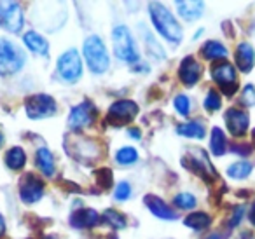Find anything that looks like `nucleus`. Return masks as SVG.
Here are the masks:
<instances>
[{
    "instance_id": "nucleus-7",
    "label": "nucleus",
    "mask_w": 255,
    "mask_h": 239,
    "mask_svg": "<svg viewBox=\"0 0 255 239\" xmlns=\"http://www.w3.org/2000/svg\"><path fill=\"white\" fill-rule=\"evenodd\" d=\"M25 110H26V116H28L30 119L39 120V119L53 117L58 110V105H56V102H54L53 96L33 95V96H30V98H26Z\"/></svg>"
},
{
    "instance_id": "nucleus-30",
    "label": "nucleus",
    "mask_w": 255,
    "mask_h": 239,
    "mask_svg": "<svg viewBox=\"0 0 255 239\" xmlns=\"http://www.w3.org/2000/svg\"><path fill=\"white\" fill-rule=\"evenodd\" d=\"M116 161L123 166L135 164V162L138 161V152H136V148H133V147H123L117 150Z\"/></svg>"
},
{
    "instance_id": "nucleus-21",
    "label": "nucleus",
    "mask_w": 255,
    "mask_h": 239,
    "mask_svg": "<svg viewBox=\"0 0 255 239\" xmlns=\"http://www.w3.org/2000/svg\"><path fill=\"white\" fill-rule=\"evenodd\" d=\"M23 42L32 53L39 54V56H47L49 54V42L44 39L40 33L37 32H26L23 37Z\"/></svg>"
},
{
    "instance_id": "nucleus-5",
    "label": "nucleus",
    "mask_w": 255,
    "mask_h": 239,
    "mask_svg": "<svg viewBox=\"0 0 255 239\" xmlns=\"http://www.w3.org/2000/svg\"><path fill=\"white\" fill-rule=\"evenodd\" d=\"M182 164H184L189 171L194 173V175L201 176L205 182H213V180L219 176L215 168H213V164L210 162L206 152L201 150V148H191V150L182 157Z\"/></svg>"
},
{
    "instance_id": "nucleus-33",
    "label": "nucleus",
    "mask_w": 255,
    "mask_h": 239,
    "mask_svg": "<svg viewBox=\"0 0 255 239\" xmlns=\"http://www.w3.org/2000/svg\"><path fill=\"white\" fill-rule=\"evenodd\" d=\"M203 105H205V109L208 110V112H217V110H220V107H222V98H220V95L215 89H210Z\"/></svg>"
},
{
    "instance_id": "nucleus-9",
    "label": "nucleus",
    "mask_w": 255,
    "mask_h": 239,
    "mask_svg": "<svg viewBox=\"0 0 255 239\" xmlns=\"http://www.w3.org/2000/svg\"><path fill=\"white\" fill-rule=\"evenodd\" d=\"M0 21L11 33H19L23 28V11L18 2H2L0 4Z\"/></svg>"
},
{
    "instance_id": "nucleus-2",
    "label": "nucleus",
    "mask_w": 255,
    "mask_h": 239,
    "mask_svg": "<svg viewBox=\"0 0 255 239\" xmlns=\"http://www.w3.org/2000/svg\"><path fill=\"white\" fill-rule=\"evenodd\" d=\"M82 51H84V58H86V63H88V68L93 72V74L100 75V74H105V72L109 70L110 58H109V51H107L102 37H98V35L88 37V39L84 40Z\"/></svg>"
},
{
    "instance_id": "nucleus-22",
    "label": "nucleus",
    "mask_w": 255,
    "mask_h": 239,
    "mask_svg": "<svg viewBox=\"0 0 255 239\" xmlns=\"http://www.w3.org/2000/svg\"><path fill=\"white\" fill-rule=\"evenodd\" d=\"M35 164L40 169L44 176H53L56 171V166H54V157L51 154V150L47 147H40L35 154Z\"/></svg>"
},
{
    "instance_id": "nucleus-4",
    "label": "nucleus",
    "mask_w": 255,
    "mask_h": 239,
    "mask_svg": "<svg viewBox=\"0 0 255 239\" xmlns=\"http://www.w3.org/2000/svg\"><path fill=\"white\" fill-rule=\"evenodd\" d=\"M26 63V54L9 39H0V75L19 72Z\"/></svg>"
},
{
    "instance_id": "nucleus-19",
    "label": "nucleus",
    "mask_w": 255,
    "mask_h": 239,
    "mask_svg": "<svg viewBox=\"0 0 255 239\" xmlns=\"http://www.w3.org/2000/svg\"><path fill=\"white\" fill-rule=\"evenodd\" d=\"M96 152H98V148H96V145L93 143V141L86 140V138H82V140L75 141L74 145H72L70 152L68 154L74 155L75 159H79V161H93V159L96 157Z\"/></svg>"
},
{
    "instance_id": "nucleus-40",
    "label": "nucleus",
    "mask_w": 255,
    "mask_h": 239,
    "mask_svg": "<svg viewBox=\"0 0 255 239\" xmlns=\"http://www.w3.org/2000/svg\"><path fill=\"white\" fill-rule=\"evenodd\" d=\"M5 234V218L2 217V213H0V238Z\"/></svg>"
},
{
    "instance_id": "nucleus-16",
    "label": "nucleus",
    "mask_w": 255,
    "mask_h": 239,
    "mask_svg": "<svg viewBox=\"0 0 255 239\" xmlns=\"http://www.w3.org/2000/svg\"><path fill=\"white\" fill-rule=\"evenodd\" d=\"M210 74H212V79L220 88L236 84V68L231 63H227V61H219V63H215L210 68Z\"/></svg>"
},
{
    "instance_id": "nucleus-43",
    "label": "nucleus",
    "mask_w": 255,
    "mask_h": 239,
    "mask_svg": "<svg viewBox=\"0 0 255 239\" xmlns=\"http://www.w3.org/2000/svg\"><path fill=\"white\" fill-rule=\"evenodd\" d=\"M2 143H4V134L0 133V147H2Z\"/></svg>"
},
{
    "instance_id": "nucleus-27",
    "label": "nucleus",
    "mask_w": 255,
    "mask_h": 239,
    "mask_svg": "<svg viewBox=\"0 0 255 239\" xmlns=\"http://www.w3.org/2000/svg\"><path fill=\"white\" fill-rule=\"evenodd\" d=\"M210 150L213 155H224L227 150V138L224 134V131L220 127H213L212 129V138H210Z\"/></svg>"
},
{
    "instance_id": "nucleus-3",
    "label": "nucleus",
    "mask_w": 255,
    "mask_h": 239,
    "mask_svg": "<svg viewBox=\"0 0 255 239\" xmlns=\"http://www.w3.org/2000/svg\"><path fill=\"white\" fill-rule=\"evenodd\" d=\"M112 44H114V54L117 60L124 61V63H135L140 60L138 49L133 40L131 32L124 25H117L112 30Z\"/></svg>"
},
{
    "instance_id": "nucleus-45",
    "label": "nucleus",
    "mask_w": 255,
    "mask_h": 239,
    "mask_svg": "<svg viewBox=\"0 0 255 239\" xmlns=\"http://www.w3.org/2000/svg\"><path fill=\"white\" fill-rule=\"evenodd\" d=\"M0 23H2V21H0Z\"/></svg>"
},
{
    "instance_id": "nucleus-26",
    "label": "nucleus",
    "mask_w": 255,
    "mask_h": 239,
    "mask_svg": "<svg viewBox=\"0 0 255 239\" xmlns=\"http://www.w3.org/2000/svg\"><path fill=\"white\" fill-rule=\"evenodd\" d=\"M177 133L182 134V136H185V138H192V140H201V138H205L206 129H205V126H203L201 122L194 120V122L180 124V126L177 127Z\"/></svg>"
},
{
    "instance_id": "nucleus-44",
    "label": "nucleus",
    "mask_w": 255,
    "mask_h": 239,
    "mask_svg": "<svg viewBox=\"0 0 255 239\" xmlns=\"http://www.w3.org/2000/svg\"><path fill=\"white\" fill-rule=\"evenodd\" d=\"M44 239H58V238H54V236H46Z\"/></svg>"
},
{
    "instance_id": "nucleus-17",
    "label": "nucleus",
    "mask_w": 255,
    "mask_h": 239,
    "mask_svg": "<svg viewBox=\"0 0 255 239\" xmlns=\"http://www.w3.org/2000/svg\"><path fill=\"white\" fill-rule=\"evenodd\" d=\"M138 32L142 35V40H143V46H145V51L152 60L156 61H161L166 58V53H164L163 46L156 40V37L152 35L150 30H147L145 25H138Z\"/></svg>"
},
{
    "instance_id": "nucleus-25",
    "label": "nucleus",
    "mask_w": 255,
    "mask_h": 239,
    "mask_svg": "<svg viewBox=\"0 0 255 239\" xmlns=\"http://www.w3.org/2000/svg\"><path fill=\"white\" fill-rule=\"evenodd\" d=\"M5 164H7L9 169H14V171H18V169H23L26 164V154L25 150H23L21 147H12L7 150V154H5Z\"/></svg>"
},
{
    "instance_id": "nucleus-12",
    "label": "nucleus",
    "mask_w": 255,
    "mask_h": 239,
    "mask_svg": "<svg viewBox=\"0 0 255 239\" xmlns=\"http://www.w3.org/2000/svg\"><path fill=\"white\" fill-rule=\"evenodd\" d=\"M224 120H226L227 129H229V133L234 138H241L248 131V126H250V116H248V112L240 109H229L226 112V116H224Z\"/></svg>"
},
{
    "instance_id": "nucleus-8",
    "label": "nucleus",
    "mask_w": 255,
    "mask_h": 239,
    "mask_svg": "<svg viewBox=\"0 0 255 239\" xmlns=\"http://www.w3.org/2000/svg\"><path fill=\"white\" fill-rule=\"evenodd\" d=\"M136 116H138V105L133 100H119L110 105L109 114H107V122L110 126L119 127L129 124Z\"/></svg>"
},
{
    "instance_id": "nucleus-42",
    "label": "nucleus",
    "mask_w": 255,
    "mask_h": 239,
    "mask_svg": "<svg viewBox=\"0 0 255 239\" xmlns=\"http://www.w3.org/2000/svg\"><path fill=\"white\" fill-rule=\"evenodd\" d=\"M250 222L255 225V203H254V208H252V211H250Z\"/></svg>"
},
{
    "instance_id": "nucleus-11",
    "label": "nucleus",
    "mask_w": 255,
    "mask_h": 239,
    "mask_svg": "<svg viewBox=\"0 0 255 239\" xmlns=\"http://www.w3.org/2000/svg\"><path fill=\"white\" fill-rule=\"evenodd\" d=\"M93 120H95V107L91 102H82L72 107L70 114H68V127L72 131L84 129V127L91 126Z\"/></svg>"
},
{
    "instance_id": "nucleus-29",
    "label": "nucleus",
    "mask_w": 255,
    "mask_h": 239,
    "mask_svg": "<svg viewBox=\"0 0 255 239\" xmlns=\"http://www.w3.org/2000/svg\"><path fill=\"white\" fill-rule=\"evenodd\" d=\"M252 169H254V166L247 161L234 162V164H231L229 168H227V176H231V178H234V180H243V178H247V176H250Z\"/></svg>"
},
{
    "instance_id": "nucleus-14",
    "label": "nucleus",
    "mask_w": 255,
    "mask_h": 239,
    "mask_svg": "<svg viewBox=\"0 0 255 239\" xmlns=\"http://www.w3.org/2000/svg\"><path fill=\"white\" fill-rule=\"evenodd\" d=\"M143 203H145V206L149 208L150 213H152L154 217L161 218V220H177L178 218L177 211L171 210L161 197L154 196V194H147V196L143 197Z\"/></svg>"
},
{
    "instance_id": "nucleus-6",
    "label": "nucleus",
    "mask_w": 255,
    "mask_h": 239,
    "mask_svg": "<svg viewBox=\"0 0 255 239\" xmlns=\"http://www.w3.org/2000/svg\"><path fill=\"white\" fill-rule=\"evenodd\" d=\"M58 75L63 79L67 84H75L82 77V61L77 49H68L60 56L56 63Z\"/></svg>"
},
{
    "instance_id": "nucleus-32",
    "label": "nucleus",
    "mask_w": 255,
    "mask_h": 239,
    "mask_svg": "<svg viewBox=\"0 0 255 239\" xmlns=\"http://www.w3.org/2000/svg\"><path fill=\"white\" fill-rule=\"evenodd\" d=\"M173 203H175V206L180 208V210H192V208H196L198 201H196V197L192 196V194L180 192V194H177V196H175Z\"/></svg>"
},
{
    "instance_id": "nucleus-15",
    "label": "nucleus",
    "mask_w": 255,
    "mask_h": 239,
    "mask_svg": "<svg viewBox=\"0 0 255 239\" xmlns=\"http://www.w3.org/2000/svg\"><path fill=\"white\" fill-rule=\"evenodd\" d=\"M102 222V217L93 208H79L70 215V225L75 229H91Z\"/></svg>"
},
{
    "instance_id": "nucleus-18",
    "label": "nucleus",
    "mask_w": 255,
    "mask_h": 239,
    "mask_svg": "<svg viewBox=\"0 0 255 239\" xmlns=\"http://www.w3.org/2000/svg\"><path fill=\"white\" fill-rule=\"evenodd\" d=\"M234 60H236V65H238V68H240V72L248 74L255 65V49L248 42H241L240 46L236 47Z\"/></svg>"
},
{
    "instance_id": "nucleus-1",
    "label": "nucleus",
    "mask_w": 255,
    "mask_h": 239,
    "mask_svg": "<svg viewBox=\"0 0 255 239\" xmlns=\"http://www.w3.org/2000/svg\"><path fill=\"white\" fill-rule=\"evenodd\" d=\"M150 19H152L156 30L171 44H180L184 39L180 23L175 19V16L164 7L161 2H150L149 4Z\"/></svg>"
},
{
    "instance_id": "nucleus-35",
    "label": "nucleus",
    "mask_w": 255,
    "mask_h": 239,
    "mask_svg": "<svg viewBox=\"0 0 255 239\" xmlns=\"http://www.w3.org/2000/svg\"><path fill=\"white\" fill-rule=\"evenodd\" d=\"M114 197H116L117 201H126L131 197V185L128 182H121L117 183L116 190H114Z\"/></svg>"
},
{
    "instance_id": "nucleus-36",
    "label": "nucleus",
    "mask_w": 255,
    "mask_h": 239,
    "mask_svg": "<svg viewBox=\"0 0 255 239\" xmlns=\"http://www.w3.org/2000/svg\"><path fill=\"white\" fill-rule=\"evenodd\" d=\"M241 105L245 107H254L255 105V88L252 84L245 86L243 91H241V98H240Z\"/></svg>"
},
{
    "instance_id": "nucleus-34",
    "label": "nucleus",
    "mask_w": 255,
    "mask_h": 239,
    "mask_svg": "<svg viewBox=\"0 0 255 239\" xmlns=\"http://www.w3.org/2000/svg\"><path fill=\"white\" fill-rule=\"evenodd\" d=\"M173 105H175V110H177L180 116L187 117L189 114H191V100H189L187 95H178L177 98H175Z\"/></svg>"
},
{
    "instance_id": "nucleus-41",
    "label": "nucleus",
    "mask_w": 255,
    "mask_h": 239,
    "mask_svg": "<svg viewBox=\"0 0 255 239\" xmlns=\"http://www.w3.org/2000/svg\"><path fill=\"white\" fill-rule=\"evenodd\" d=\"M206 239H227V236H226V234H219V232H217V234L208 236Z\"/></svg>"
},
{
    "instance_id": "nucleus-24",
    "label": "nucleus",
    "mask_w": 255,
    "mask_h": 239,
    "mask_svg": "<svg viewBox=\"0 0 255 239\" xmlns=\"http://www.w3.org/2000/svg\"><path fill=\"white\" fill-rule=\"evenodd\" d=\"M184 224L187 227L194 229V231H205L212 224V217L208 213H205V211H192L191 215H187L184 218Z\"/></svg>"
},
{
    "instance_id": "nucleus-20",
    "label": "nucleus",
    "mask_w": 255,
    "mask_h": 239,
    "mask_svg": "<svg viewBox=\"0 0 255 239\" xmlns=\"http://www.w3.org/2000/svg\"><path fill=\"white\" fill-rule=\"evenodd\" d=\"M178 14L185 19V21H194V19L201 18L203 11H205V2L201 0H194V2H175Z\"/></svg>"
},
{
    "instance_id": "nucleus-38",
    "label": "nucleus",
    "mask_w": 255,
    "mask_h": 239,
    "mask_svg": "<svg viewBox=\"0 0 255 239\" xmlns=\"http://www.w3.org/2000/svg\"><path fill=\"white\" fill-rule=\"evenodd\" d=\"M252 145L250 143H234L233 145V152L234 154H238V155H248V154H252Z\"/></svg>"
},
{
    "instance_id": "nucleus-37",
    "label": "nucleus",
    "mask_w": 255,
    "mask_h": 239,
    "mask_svg": "<svg viewBox=\"0 0 255 239\" xmlns=\"http://www.w3.org/2000/svg\"><path fill=\"white\" fill-rule=\"evenodd\" d=\"M245 215V206H236L233 210V217L229 218V229H234L238 224L241 222V218H243Z\"/></svg>"
},
{
    "instance_id": "nucleus-39",
    "label": "nucleus",
    "mask_w": 255,
    "mask_h": 239,
    "mask_svg": "<svg viewBox=\"0 0 255 239\" xmlns=\"http://www.w3.org/2000/svg\"><path fill=\"white\" fill-rule=\"evenodd\" d=\"M128 134L133 138V140H140L142 138V131L138 127H128Z\"/></svg>"
},
{
    "instance_id": "nucleus-13",
    "label": "nucleus",
    "mask_w": 255,
    "mask_h": 239,
    "mask_svg": "<svg viewBox=\"0 0 255 239\" xmlns=\"http://www.w3.org/2000/svg\"><path fill=\"white\" fill-rule=\"evenodd\" d=\"M203 74V68L199 65V61L192 56H185L180 61V68H178V77H180L182 84H185L187 88H192L196 82L199 81Z\"/></svg>"
},
{
    "instance_id": "nucleus-10",
    "label": "nucleus",
    "mask_w": 255,
    "mask_h": 239,
    "mask_svg": "<svg viewBox=\"0 0 255 239\" xmlns=\"http://www.w3.org/2000/svg\"><path fill=\"white\" fill-rule=\"evenodd\" d=\"M44 196V182L33 173H26L19 182V197L25 204H33Z\"/></svg>"
},
{
    "instance_id": "nucleus-31",
    "label": "nucleus",
    "mask_w": 255,
    "mask_h": 239,
    "mask_svg": "<svg viewBox=\"0 0 255 239\" xmlns=\"http://www.w3.org/2000/svg\"><path fill=\"white\" fill-rule=\"evenodd\" d=\"M95 175H96V182H98L100 189H103V190L112 189V185H114L112 169H110V168H100V169H96Z\"/></svg>"
},
{
    "instance_id": "nucleus-23",
    "label": "nucleus",
    "mask_w": 255,
    "mask_h": 239,
    "mask_svg": "<svg viewBox=\"0 0 255 239\" xmlns=\"http://www.w3.org/2000/svg\"><path fill=\"white\" fill-rule=\"evenodd\" d=\"M201 54L205 60L219 61V60L227 58V47L224 46V44L217 42V40H208V42L201 47Z\"/></svg>"
},
{
    "instance_id": "nucleus-28",
    "label": "nucleus",
    "mask_w": 255,
    "mask_h": 239,
    "mask_svg": "<svg viewBox=\"0 0 255 239\" xmlns=\"http://www.w3.org/2000/svg\"><path fill=\"white\" fill-rule=\"evenodd\" d=\"M102 220L105 224H109L112 229H116V231H121V229H124L128 225V218L123 213H119L117 210H112V208L103 211Z\"/></svg>"
}]
</instances>
